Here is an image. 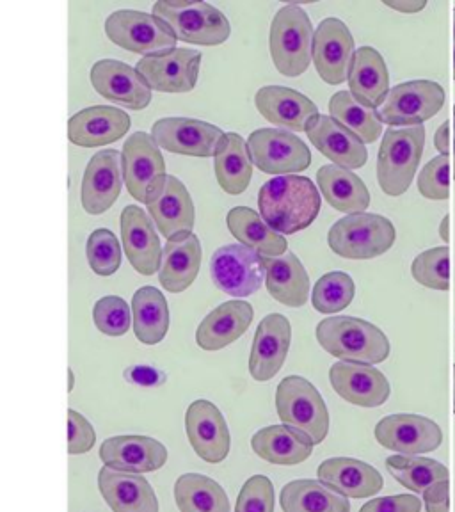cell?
Masks as SVG:
<instances>
[{
    "mask_svg": "<svg viewBox=\"0 0 455 512\" xmlns=\"http://www.w3.org/2000/svg\"><path fill=\"white\" fill-rule=\"evenodd\" d=\"M320 192L306 176H276L258 192L265 223L280 235L303 232L320 214Z\"/></svg>",
    "mask_w": 455,
    "mask_h": 512,
    "instance_id": "obj_1",
    "label": "cell"
},
{
    "mask_svg": "<svg viewBox=\"0 0 455 512\" xmlns=\"http://www.w3.org/2000/svg\"><path fill=\"white\" fill-rule=\"evenodd\" d=\"M317 342L338 360L377 365L388 360L392 345L381 329L358 317L335 315L317 326Z\"/></svg>",
    "mask_w": 455,
    "mask_h": 512,
    "instance_id": "obj_2",
    "label": "cell"
},
{
    "mask_svg": "<svg viewBox=\"0 0 455 512\" xmlns=\"http://www.w3.org/2000/svg\"><path fill=\"white\" fill-rule=\"evenodd\" d=\"M153 16L169 25L176 40L192 45L217 47L232 34L228 18L207 2L159 0L153 4Z\"/></svg>",
    "mask_w": 455,
    "mask_h": 512,
    "instance_id": "obj_3",
    "label": "cell"
},
{
    "mask_svg": "<svg viewBox=\"0 0 455 512\" xmlns=\"http://www.w3.org/2000/svg\"><path fill=\"white\" fill-rule=\"evenodd\" d=\"M276 411L283 425L303 434L313 447L328 438V406L308 379L285 377L276 390Z\"/></svg>",
    "mask_w": 455,
    "mask_h": 512,
    "instance_id": "obj_4",
    "label": "cell"
},
{
    "mask_svg": "<svg viewBox=\"0 0 455 512\" xmlns=\"http://www.w3.org/2000/svg\"><path fill=\"white\" fill-rule=\"evenodd\" d=\"M425 146V128H388L377 157V182L388 196L408 192Z\"/></svg>",
    "mask_w": 455,
    "mask_h": 512,
    "instance_id": "obj_5",
    "label": "cell"
},
{
    "mask_svg": "<svg viewBox=\"0 0 455 512\" xmlns=\"http://www.w3.org/2000/svg\"><path fill=\"white\" fill-rule=\"evenodd\" d=\"M397 232L390 219L379 214H349L329 230V248L347 260H372L390 251Z\"/></svg>",
    "mask_w": 455,
    "mask_h": 512,
    "instance_id": "obj_6",
    "label": "cell"
},
{
    "mask_svg": "<svg viewBox=\"0 0 455 512\" xmlns=\"http://www.w3.org/2000/svg\"><path fill=\"white\" fill-rule=\"evenodd\" d=\"M271 56L285 77L303 75L313 61V25L297 4L281 8L271 25Z\"/></svg>",
    "mask_w": 455,
    "mask_h": 512,
    "instance_id": "obj_7",
    "label": "cell"
},
{
    "mask_svg": "<svg viewBox=\"0 0 455 512\" xmlns=\"http://www.w3.org/2000/svg\"><path fill=\"white\" fill-rule=\"evenodd\" d=\"M246 146L249 159L267 175H296L312 164L310 148L285 128H258L249 136Z\"/></svg>",
    "mask_w": 455,
    "mask_h": 512,
    "instance_id": "obj_8",
    "label": "cell"
},
{
    "mask_svg": "<svg viewBox=\"0 0 455 512\" xmlns=\"http://www.w3.org/2000/svg\"><path fill=\"white\" fill-rule=\"evenodd\" d=\"M445 105V89L432 80H411L390 89L377 111L390 127H418L434 118Z\"/></svg>",
    "mask_w": 455,
    "mask_h": 512,
    "instance_id": "obj_9",
    "label": "cell"
},
{
    "mask_svg": "<svg viewBox=\"0 0 455 512\" xmlns=\"http://www.w3.org/2000/svg\"><path fill=\"white\" fill-rule=\"evenodd\" d=\"M105 32L107 38L118 47L143 56L173 50L176 45V36L168 24L157 16L134 9L112 13L105 20Z\"/></svg>",
    "mask_w": 455,
    "mask_h": 512,
    "instance_id": "obj_10",
    "label": "cell"
},
{
    "mask_svg": "<svg viewBox=\"0 0 455 512\" xmlns=\"http://www.w3.org/2000/svg\"><path fill=\"white\" fill-rule=\"evenodd\" d=\"M210 274L221 292L244 299L256 294L264 283V258L242 244L223 246L210 260Z\"/></svg>",
    "mask_w": 455,
    "mask_h": 512,
    "instance_id": "obj_11",
    "label": "cell"
},
{
    "mask_svg": "<svg viewBox=\"0 0 455 512\" xmlns=\"http://www.w3.org/2000/svg\"><path fill=\"white\" fill-rule=\"evenodd\" d=\"M201 54L192 48H173L144 56L136 72L152 91L189 93L196 88L200 75Z\"/></svg>",
    "mask_w": 455,
    "mask_h": 512,
    "instance_id": "obj_12",
    "label": "cell"
},
{
    "mask_svg": "<svg viewBox=\"0 0 455 512\" xmlns=\"http://www.w3.org/2000/svg\"><path fill=\"white\" fill-rule=\"evenodd\" d=\"M376 440L381 447L402 456L429 454L441 447L443 431L431 418L420 415H390L376 425Z\"/></svg>",
    "mask_w": 455,
    "mask_h": 512,
    "instance_id": "obj_13",
    "label": "cell"
},
{
    "mask_svg": "<svg viewBox=\"0 0 455 512\" xmlns=\"http://www.w3.org/2000/svg\"><path fill=\"white\" fill-rule=\"evenodd\" d=\"M185 431L196 456L210 464L223 463L232 448V434L221 409L208 400H194L185 413Z\"/></svg>",
    "mask_w": 455,
    "mask_h": 512,
    "instance_id": "obj_14",
    "label": "cell"
},
{
    "mask_svg": "<svg viewBox=\"0 0 455 512\" xmlns=\"http://www.w3.org/2000/svg\"><path fill=\"white\" fill-rule=\"evenodd\" d=\"M144 205L159 232L171 239L180 233H192L194 203L191 194L176 176L166 175L153 185Z\"/></svg>",
    "mask_w": 455,
    "mask_h": 512,
    "instance_id": "obj_15",
    "label": "cell"
},
{
    "mask_svg": "<svg viewBox=\"0 0 455 512\" xmlns=\"http://www.w3.org/2000/svg\"><path fill=\"white\" fill-rule=\"evenodd\" d=\"M223 136L216 125L191 118H162L152 127V139L159 148L200 159L214 157Z\"/></svg>",
    "mask_w": 455,
    "mask_h": 512,
    "instance_id": "obj_16",
    "label": "cell"
},
{
    "mask_svg": "<svg viewBox=\"0 0 455 512\" xmlns=\"http://www.w3.org/2000/svg\"><path fill=\"white\" fill-rule=\"evenodd\" d=\"M354 38L338 18H326L313 32V63L329 86L344 84L351 72Z\"/></svg>",
    "mask_w": 455,
    "mask_h": 512,
    "instance_id": "obj_17",
    "label": "cell"
},
{
    "mask_svg": "<svg viewBox=\"0 0 455 512\" xmlns=\"http://www.w3.org/2000/svg\"><path fill=\"white\" fill-rule=\"evenodd\" d=\"M121 173L128 194L141 203L153 185L166 176V162L150 134L136 132L128 137L121 152Z\"/></svg>",
    "mask_w": 455,
    "mask_h": 512,
    "instance_id": "obj_18",
    "label": "cell"
},
{
    "mask_svg": "<svg viewBox=\"0 0 455 512\" xmlns=\"http://www.w3.org/2000/svg\"><path fill=\"white\" fill-rule=\"evenodd\" d=\"M329 381L342 399L360 408H379L392 395L388 379L372 365L340 361L329 368Z\"/></svg>",
    "mask_w": 455,
    "mask_h": 512,
    "instance_id": "obj_19",
    "label": "cell"
},
{
    "mask_svg": "<svg viewBox=\"0 0 455 512\" xmlns=\"http://www.w3.org/2000/svg\"><path fill=\"white\" fill-rule=\"evenodd\" d=\"M91 84L98 95L132 111H143L152 102V89L136 68L116 59H102L91 68Z\"/></svg>",
    "mask_w": 455,
    "mask_h": 512,
    "instance_id": "obj_20",
    "label": "cell"
},
{
    "mask_svg": "<svg viewBox=\"0 0 455 512\" xmlns=\"http://www.w3.org/2000/svg\"><path fill=\"white\" fill-rule=\"evenodd\" d=\"M292 328L285 315L271 313L256 328L249 356V374L260 383L271 381L287 360Z\"/></svg>",
    "mask_w": 455,
    "mask_h": 512,
    "instance_id": "obj_21",
    "label": "cell"
},
{
    "mask_svg": "<svg viewBox=\"0 0 455 512\" xmlns=\"http://www.w3.org/2000/svg\"><path fill=\"white\" fill-rule=\"evenodd\" d=\"M100 459L112 470L143 475L168 463V448L150 436H112L102 443Z\"/></svg>",
    "mask_w": 455,
    "mask_h": 512,
    "instance_id": "obj_22",
    "label": "cell"
},
{
    "mask_svg": "<svg viewBox=\"0 0 455 512\" xmlns=\"http://www.w3.org/2000/svg\"><path fill=\"white\" fill-rule=\"evenodd\" d=\"M123 185L121 153L102 150L89 160L82 178L80 200L82 207L91 216H100L116 203Z\"/></svg>",
    "mask_w": 455,
    "mask_h": 512,
    "instance_id": "obj_23",
    "label": "cell"
},
{
    "mask_svg": "<svg viewBox=\"0 0 455 512\" xmlns=\"http://www.w3.org/2000/svg\"><path fill=\"white\" fill-rule=\"evenodd\" d=\"M255 104L265 120L288 132H306L320 116L319 107L308 96L283 86L258 89Z\"/></svg>",
    "mask_w": 455,
    "mask_h": 512,
    "instance_id": "obj_24",
    "label": "cell"
},
{
    "mask_svg": "<svg viewBox=\"0 0 455 512\" xmlns=\"http://www.w3.org/2000/svg\"><path fill=\"white\" fill-rule=\"evenodd\" d=\"M132 120L127 112L112 105H93L68 120V139L75 146L96 148L127 136Z\"/></svg>",
    "mask_w": 455,
    "mask_h": 512,
    "instance_id": "obj_25",
    "label": "cell"
},
{
    "mask_svg": "<svg viewBox=\"0 0 455 512\" xmlns=\"http://www.w3.org/2000/svg\"><path fill=\"white\" fill-rule=\"evenodd\" d=\"M121 240L128 262L143 276L159 271L160 240L148 214L137 205H128L121 212Z\"/></svg>",
    "mask_w": 455,
    "mask_h": 512,
    "instance_id": "obj_26",
    "label": "cell"
},
{
    "mask_svg": "<svg viewBox=\"0 0 455 512\" xmlns=\"http://www.w3.org/2000/svg\"><path fill=\"white\" fill-rule=\"evenodd\" d=\"M317 475L324 486L345 498H372L384 488L383 475L374 466L351 457L326 459Z\"/></svg>",
    "mask_w": 455,
    "mask_h": 512,
    "instance_id": "obj_27",
    "label": "cell"
},
{
    "mask_svg": "<svg viewBox=\"0 0 455 512\" xmlns=\"http://www.w3.org/2000/svg\"><path fill=\"white\" fill-rule=\"evenodd\" d=\"M98 489L114 512H159L157 495L143 475L104 466L98 473Z\"/></svg>",
    "mask_w": 455,
    "mask_h": 512,
    "instance_id": "obj_28",
    "label": "cell"
},
{
    "mask_svg": "<svg viewBox=\"0 0 455 512\" xmlns=\"http://www.w3.org/2000/svg\"><path fill=\"white\" fill-rule=\"evenodd\" d=\"M255 317V310L248 301H226L208 313L196 329V344L203 351H221L237 342L248 331Z\"/></svg>",
    "mask_w": 455,
    "mask_h": 512,
    "instance_id": "obj_29",
    "label": "cell"
},
{
    "mask_svg": "<svg viewBox=\"0 0 455 512\" xmlns=\"http://www.w3.org/2000/svg\"><path fill=\"white\" fill-rule=\"evenodd\" d=\"M201 267V242L194 233L171 237L160 256L159 281L171 294H180L198 278Z\"/></svg>",
    "mask_w": 455,
    "mask_h": 512,
    "instance_id": "obj_30",
    "label": "cell"
},
{
    "mask_svg": "<svg viewBox=\"0 0 455 512\" xmlns=\"http://www.w3.org/2000/svg\"><path fill=\"white\" fill-rule=\"evenodd\" d=\"M308 139L324 157L344 169H360L367 164L365 144L331 116H319L306 130Z\"/></svg>",
    "mask_w": 455,
    "mask_h": 512,
    "instance_id": "obj_31",
    "label": "cell"
},
{
    "mask_svg": "<svg viewBox=\"0 0 455 512\" xmlns=\"http://www.w3.org/2000/svg\"><path fill=\"white\" fill-rule=\"evenodd\" d=\"M349 89L356 102L376 109L390 91V73L376 48L361 47L352 57Z\"/></svg>",
    "mask_w": 455,
    "mask_h": 512,
    "instance_id": "obj_32",
    "label": "cell"
},
{
    "mask_svg": "<svg viewBox=\"0 0 455 512\" xmlns=\"http://www.w3.org/2000/svg\"><path fill=\"white\" fill-rule=\"evenodd\" d=\"M265 287L278 303L301 308L310 296V276L294 253L264 258Z\"/></svg>",
    "mask_w": 455,
    "mask_h": 512,
    "instance_id": "obj_33",
    "label": "cell"
},
{
    "mask_svg": "<svg viewBox=\"0 0 455 512\" xmlns=\"http://www.w3.org/2000/svg\"><path fill=\"white\" fill-rule=\"evenodd\" d=\"M251 448L256 456L278 466H296L310 459L312 441L287 425H269L251 438Z\"/></svg>",
    "mask_w": 455,
    "mask_h": 512,
    "instance_id": "obj_34",
    "label": "cell"
},
{
    "mask_svg": "<svg viewBox=\"0 0 455 512\" xmlns=\"http://www.w3.org/2000/svg\"><path fill=\"white\" fill-rule=\"evenodd\" d=\"M317 184L322 198L338 212L360 214L370 205L367 185L363 184L360 176L349 169L340 168L335 164L322 166L317 171Z\"/></svg>",
    "mask_w": 455,
    "mask_h": 512,
    "instance_id": "obj_35",
    "label": "cell"
},
{
    "mask_svg": "<svg viewBox=\"0 0 455 512\" xmlns=\"http://www.w3.org/2000/svg\"><path fill=\"white\" fill-rule=\"evenodd\" d=\"M228 228L242 246L255 251L262 258H276L287 253V240L274 232L260 214L248 207H235L226 217Z\"/></svg>",
    "mask_w": 455,
    "mask_h": 512,
    "instance_id": "obj_36",
    "label": "cell"
},
{
    "mask_svg": "<svg viewBox=\"0 0 455 512\" xmlns=\"http://www.w3.org/2000/svg\"><path fill=\"white\" fill-rule=\"evenodd\" d=\"M216 176L221 189L232 196H239L248 189L253 178V164L249 159L246 141L235 134H224L217 146Z\"/></svg>",
    "mask_w": 455,
    "mask_h": 512,
    "instance_id": "obj_37",
    "label": "cell"
},
{
    "mask_svg": "<svg viewBox=\"0 0 455 512\" xmlns=\"http://www.w3.org/2000/svg\"><path fill=\"white\" fill-rule=\"evenodd\" d=\"M280 505L283 512H351L349 498L312 479L288 482L281 489Z\"/></svg>",
    "mask_w": 455,
    "mask_h": 512,
    "instance_id": "obj_38",
    "label": "cell"
},
{
    "mask_svg": "<svg viewBox=\"0 0 455 512\" xmlns=\"http://www.w3.org/2000/svg\"><path fill=\"white\" fill-rule=\"evenodd\" d=\"M132 322L137 340L144 345H157L169 329V306L159 288L143 287L132 297Z\"/></svg>",
    "mask_w": 455,
    "mask_h": 512,
    "instance_id": "obj_39",
    "label": "cell"
},
{
    "mask_svg": "<svg viewBox=\"0 0 455 512\" xmlns=\"http://www.w3.org/2000/svg\"><path fill=\"white\" fill-rule=\"evenodd\" d=\"M175 502L180 512H232L223 486L201 473H185L175 482Z\"/></svg>",
    "mask_w": 455,
    "mask_h": 512,
    "instance_id": "obj_40",
    "label": "cell"
},
{
    "mask_svg": "<svg viewBox=\"0 0 455 512\" xmlns=\"http://www.w3.org/2000/svg\"><path fill=\"white\" fill-rule=\"evenodd\" d=\"M329 114L363 144L376 143L383 134V121L379 120L376 109L356 102L349 91H338L331 96Z\"/></svg>",
    "mask_w": 455,
    "mask_h": 512,
    "instance_id": "obj_41",
    "label": "cell"
},
{
    "mask_svg": "<svg viewBox=\"0 0 455 512\" xmlns=\"http://www.w3.org/2000/svg\"><path fill=\"white\" fill-rule=\"evenodd\" d=\"M386 470L413 493H424L432 484L450 479L447 466L429 457L390 456L386 459Z\"/></svg>",
    "mask_w": 455,
    "mask_h": 512,
    "instance_id": "obj_42",
    "label": "cell"
},
{
    "mask_svg": "<svg viewBox=\"0 0 455 512\" xmlns=\"http://www.w3.org/2000/svg\"><path fill=\"white\" fill-rule=\"evenodd\" d=\"M354 294H356V285L347 272H328L313 287V308L326 315L344 312L345 308L352 303Z\"/></svg>",
    "mask_w": 455,
    "mask_h": 512,
    "instance_id": "obj_43",
    "label": "cell"
},
{
    "mask_svg": "<svg viewBox=\"0 0 455 512\" xmlns=\"http://www.w3.org/2000/svg\"><path fill=\"white\" fill-rule=\"evenodd\" d=\"M411 272L420 285L445 292L450 288V249L441 246L424 251L413 260Z\"/></svg>",
    "mask_w": 455,
    "mask_h": 512,
    "instance_id": "obj_44",
    "label": "cell"
},
{
    "mask_svg": "<svg viewBox=\"0 0 455 512\" xmlns=\"http://www.w3.org/2000/svg\"><path fill=\"white\" fill-rule=\"evenodd\" d=\"M89 267L98 276H112L120 269L121 246L111 230L98 228L89 235L88 248Z\"/></svg>",
    "mask_w": 455,
    "mask_h": 512,
    "instance_id": "obj_45",
    "label": "cell"
},
{
    "mask_svg": "<svg viewBox=\"0 0 455 512\" xmlns=\"http://www.w3.org/2000/svg\"><path fill=\"white\" fill-rule=\"evenodd\" d=\"M96 328L107 336H123L132 326V310L118 296H105L93 308Z\"/></svg>",
    "mask_w": 455,
    "mask_h": 512,
    "instance_id": "obj_46",
    "label": "cell"
},
{
    "mask_svg": "<svg viewBox=\"0 0 455 512\" xmlns=\"http://www.w3.org/2000/svg\"><path fill=\"white\" fill-rule=\"evenodd\" d=\"M276 495L271 479L265 475H253L240 489L235 512H274Z\"/></svg>",
    "mask_w": 455,
    "mask_h": 512,
    "instance_id": "obj_47",
    "label": "cell"
},
{
    "mask_svg": "<svg viewBox=\"0 0 455 512\" xmlns=\"http://www.w3.org/2000/svg\"><path fill=\"white\" fill-rule=\"evenodd\" d=\"M418 192L432 201L450 198V160L445 155L432 159L418 176Z\"/></svg>",
    "mask_w": 455,
    "mask_h": 512,
    "instance_id": "obj_48",
    "label": "cell"
},
{
    "mask_svg": "<svg viewBox=\"0 0 455 512\" xmlns=\"http://www.w3.org/2000/svg\"><path fill=\"white\" fill-rule=\"evenodd\" d=\"M96 432L86 416L68 409V454L80 456L95 447Z\"/></svg>",
    "mask_w": 455,
    "mask_h": 512,
    "instance_id": "obj_49",
    "label": "cell"
},
{
    "mask_svg": "<svg viewBox=\"0 0 455 512\" xmlns=\"http://www.w3.org/2000/svg\"><path fill=\"white\" fill-rule=\"evenodd\" d=\"M422 500L415 495L381 496L361 507L360 512H420Z\"/></svg>",
    "mask_w": 455,
    "mask_h": 512,
    "instance_id": "obj_50",
    "label": "cell"
},
{
    "mask_svg": "<svg viewBox=\"0 0 455 512\" xmlns=\"http://www.w3.org/2000/svg\"><path fill=\"white\" fill-rule=\"evenodd\" d=\"M422 495H424L425 511L450 512V479L432 484Z\"/></svg>",
    "mask_w": 455,
    "mask_h": 512,
    "instance_id": "obj_51",
    "label": "cell"
},
{
    "mask_svg": "<svg viewBox=\"0 0 455 512\" xmlns=\"http://www.w3.org/2000/svg\"><path fill=\"white\" fill-rule=\"evenodd\" d=\"M383 4L402 15H415L427 6L425 0H384Z\"/></svg>",
    "mask_w": 455,
    "mask_h": 512,
    "instance_id": "obj_52",
    "label": "cell"
},
{
    "mask_svg": "<svg viewBox=\"0 0 455 512\" xmlns=\"http://www.w3.org/2000/svg\"><path fill=\"white\" fill-rule=\"evenodd\" d=\"M434 146L440 155L448 157V153H450V123L448 121L441 123V127L438 128V132L434 136Z\"/></svg>",
    "mask_w": 455,
    "mask_h": 512,
    "instance_id": "obj_53",
    "label": "cell"
},
{
    "mask_svg": "<svg viewBox=\"0 0 455 512\" xmlns=\"http://www.w3.org/2000/svg\"><path fill=\"white\" fill-rule=\"evenodd\" d=\"M440 235L443 242H450V216L443 217L440 224Z\"/></svg>",
    "mask_w": 455,
    "mask_h": 512,
    "instance_id": "obj_54",
    "label": "cell"
},
{
    "mask_svg": "<svg viewBox=\"0 0 455 512\" xmlns=\"http://www.w3.org/2000/svg\"><path fill=\"white\" fill-rule=\"evenodd\" d=\"M68 390H70V392H72V390H73V374H72V370H70V388H68Z\"/></svg>",
    "mask_w": 455,
    "mask_h": 512,
    "instance_id": "obj_55",
    "label": "cell"
},
{
    "mask_svg": "<svg viewBox=\"0 0 455 512\" xmlns=\"http://www.w3.org/2000/svg\"><path fill=\"white\" fill-rule=\"evenodd\" d=\"M454 413H455V367H454Z\"/></svg>",
    "mask_w": 455,
    "mask_h": 512,
    "instance_id": "obj_56",
    "label": "cell"
},
{
    "mask_svg": "<svg viewBox=\"0 0 455 512\" xmlns=\"http://www.w3.org/2000/svg\"><path fill=\"white\" fill-rule=\"evenodd\" d=\"M454 79H455V43H454Z\"/></svg>",
    "mask_w": 455,
    "mask_h": 512,
    "instance_id": "obj_57",
    "label": "cell"
},
{
    "mask_svg": "<svg viewBox=\"0 0 455 512\" xmlns=\"http://www.w3.org/2000/svg\"><path fill=\"white\" fill-rule=\"evenodd\" d=\"M454 132H455V118H454ZM454 148H455V134H454ZM455 176V173H454Z\"/></svg>",
    "mask_w": 455,
    "mask_h": 512,
    "instance_id": "obj_58",
    "label": "cell"
},
{
    "mask_svg": "<svg viewBox=\"0 0 455 512\" xmlns=\"http://www.w3.org/2000/svg\"><path fill=\"white\" fill-rule=\"evenodd\" d=\"M454 27H455V20H454Z\"/></svg>",
    "mask_w": 455,
    "mask_h": 512,
    "instance_id": "obj_59",
    "label": "cell"
},
{
    "mask_svg": "<svg viewBox=\"0 0 455 512\" xmlns=\"http://www.w3.org/2000/svg\"><path fill=\"white\" fill-rule=\"evenodd\" d=\"M454 111H455V107H454Z\"/></svg>",
    "mask_w": 455,
    "mask_h": 512,
    "instance_id": "obj_60",
    "label": "cell"
}]
</instances>
